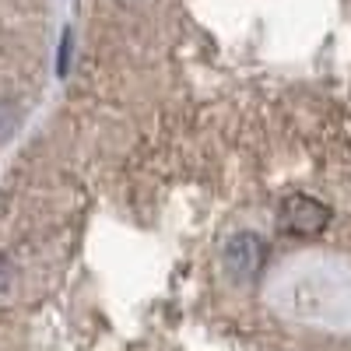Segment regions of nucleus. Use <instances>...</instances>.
Listing matches in <instances>:
<instances>
[{"instance_id": "obj_1", "label": "nucleus", "mask_w": 351, "mask_h": 351, "mask_svg": "<svg viewBox=\"0 0 351 351\" xmlns=\"http://www.w3.org/2000/svg\"><path fill=\"white\" fill-rule=\"evenodd\" d=\"M46 0H0V148L28 109L46 64Z\"/></svg>"}, {"instance_id": "obj_2", "label": "nucleus", "mask_w": 351, "mask_h": 351, "mask_svg": "<svg viewBox=\"0 0 351 351\" xmlns=\"http://www.w3.org/2000/svg\"><path fill=\"white\" fill-rule=\"evenodd\" d=\"M285 225L295 232H319L327 225V211L316 200H291L285 211Z\"/></svg>"}]
</instances>
